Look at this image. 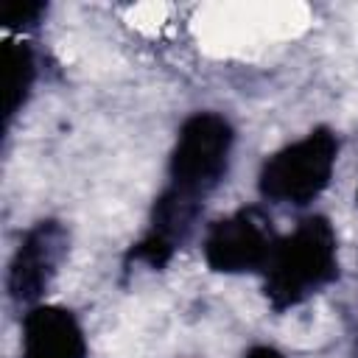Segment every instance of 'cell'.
Listing matches in <instances>:
<instances>
[{
	"mask_svg": "<svg viewBox=\"0 0 358 358\" xmlns=\"http://www.w3.org/2000/svg\"><path fill=\"white\" fill-rule=\"evenodd\" d=\"M330 165L333 143L327 137H308L266 165L263 187L277 199H294V204H302V199L316 196L327 182Z\"/></svg>",
	"mask_w": 358,
	"mask_h": 358,
	"instance_id": "cell-1",
	"label": "cell"
},
{
	"mask_svg": "<svg viewBox=\"0 0 358 358\" xmlns=\"http://www.w3.org/2000/svg\"><path fill=\"white\" fill-rule=\"evenodd\" d=\"M319 229H305L302 232V243L291 246L282 252L280 257V268H288L285 274H277L280 288L288 291V299H296L299 294H305L308 285H319L327 277V266H330V243L319 241Z\"/></svg>",
	"mask_w": 358,
	"mask_h": 358,
	"instance_id": "cell-2",
	"label": "cell"
},
{
	"mask_svg": "<svg viewBox=\"0 0 358 358\" xmlns=\"http://www.w3.org/2000/svg\"><path fill=\"white\" fill-rule=\"evenodd\" d=\"M78 330L59 310H39L28 322L25 358H78Z\"/></svg>",
	"mask_w": 358,
	"mask_h": 358,
	"instance_id": "cell-3",
	"label": "cell"
},
{
	"mask_svg": "<svg viewBox=\"0 0 358 358\" xmlns=\"http://www.w3.org/2000/svg\"><path fill=\"white\" fill-rule=\"evenodd\" d=\"M260 246H263V232L249 218L229 221L210 241V249L218 252V266H249L260 257Z\"/></svg>",
	"mask_w": 358,
	"mask_h": 358,
	"instance_id": "cell-4",
	"label": "cell"
},
{
	"mask_svg": "<svg viewBox=\"0 0 358 358\" xmlns=\"http://www.w3.org/2000/svg\"><path fill=\"white\" fill-rule=\"evenodd\" d=\"M257 358H274V355H271L268 350H263V352H257Z\"/></svg>",
	"mask_w": 358,
	"mask_h": 358,
	"instance_id": "cell-5",
	"label": "cell"
}]
</instances>
